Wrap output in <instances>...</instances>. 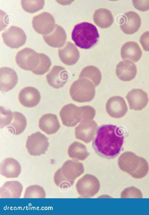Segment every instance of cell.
<instances>
[{
  "label": "cell",
  "mask_w": 149,
  "mask_h": 215,
  "mask_svg": "<svg viewBox=\"0 0 149 215\" xmlns=\"http://www.w3.org/2000/svg\"><path fill=\"white\" fill-rule=\"evenodd\" d=\"M119 127L112 125H104L98 128L92 144L96 153L109 159L117 156L121 150L124 137Z\"/></svg>",
  "instance_id": "obj_1"
},
{
  "label": "cell",
  "mask_w": 149,
  "mask_h": 215,
  "mask_svg": "<svg viewBox=\"0 0 149 215\" xmlns=\"http://www.w3.org/2000/svg\"><path fill=\"white\" fill-rule=\"evenodd\" d=\"M118 164L121 170L136 179L144 177L149 170L147 160L131 151H126L121 154L118 158Z\"/></svg>",
  "instance_id": "obj_2"
},
{
  "label": "cell",
  "mask_w": 149,
  "mask_h": 215,
  "mask_svg": "<svg viewBox=\"0 0 149 215\" xmlns=\"http://www.w3.org/2000/svg\"><path fill=\"white\" fill-rule=\"evenodd\" d=\"M84 170L83 164L77 160H68L55 173L54 183L61 189H67L73 185L77 178L83 173Z\"/></svg>",
  "instance_id": "obj_3"
},
{
  "label": "cell",
  "mask_w": 149,
  "mask_h": 215,
  "mask_svg": "<svg viewBox=\"0 0 149 215\" xmlns=\"http://www.w3.org/2000/svg\"><path fill=\"white\" fill-rule=\"evenodd\" d=\"M71 37L77 46L81 49H88L97 43L99 34L94 25L88 22H83L74 26Z\"/></svg>",
  "instance_id": "obj_4"
},
{
  "label": "cell",
  "mask_w": 149,
  "mask_h": 215,
  "mask_svg": "<svg viewBox=\"0 0 149 215\" xmlns=\"http://www.w3.org/2000/svg\"><path fill=\"white\" fill-rule=\"evenodd\" d=\"M69 92L70 96L73 101L79 103L89 102L95 96V87L89 79L79 78L72 83Z\"/></svg>",
  "instance_id": "obj_5"
},
{
  "label": "cell",
  "mask_w": 149,
  "mask_h": 215,
  "mask_svg": "<svg viewBox=\"0 0 149 215\" xmlns=\"http://www.w3.org/2000/svg\"><path fill=\"white\" fill-rule=\"evenodd\" d=\"M76 187L78 193L82 198H91L98 192L100 184L96 177L86 174L78 180Z\"/></svg>",
  "instance_id": "obj_6"
},
{
  "label": "cell",
  "mask_w": 149,
  "mask_h": 215,
  "mask_svg": "<svg viewBox=\"0 0 149 215\" xmlns=\"http://www.w3.org/2000/svg\"><path fill=\"white\" fill-rule=\"evenodd\" d=\"M16 63L23 69L32 71L38 66L40 61L39 53L29 48H25L18 51L15 58Z\"/></svg>",
  "instance_id": "obj_7"
},
{
  "label": "cell",
  "mask_w": 149,
  "mask_h": 215,
  "mask_svg": "<svg viewBox=\"0 0 149 215\" xmlns=\"http://www.w3.org/2000/svg\"><path fill=\"white\" fill-rule=\"evenodd\" d=\"M48 139L39 131L29 136L26 143V147L31 155L40 156L45 154L49 146Z\"/></svg>",
  "instance_id": "obj_8"
},
{
  "label": "cell",
  "mask_w": 149,
  "mask_h": 215,
  "mask_svg": "<svg viewBox=\"0 0 149 215\" xmlns=\"http://www.w3.org/2000/svg\"><path fill=\"white\" fill-rule=\"evenodd\" d=\"M4 43L12 49H17L26 43L27 37L24 30L15 26H11L1 34Z\"/></svg>",
  "instance_id": "obj_9"
},
{
  "label": "cell",
  "mask_w": 149,
  "mask_h": 215,
  "mask_svg": "<svg viewBox=\"0 0 149 215\" xmlns=\"http://www.w3.org/2000/svg\"><path fill=\"white\" fill-rule=\"evenodd\" d=\"M56 25L53 16L46 12L34 16L32 20V25L34 30L38 33L43 35L51 33Z\"/></svg>",
  "instance_id": "obj_10"
},
{
  "label": "cell",
  "mask_w": 149,
  "mask_h": 215,
  "mask_svg": "<svg viewBox=\"0 0 149 215\" xmlns=\"http://www.w3.org/2000/svg\"><path fill=\"white\" fill-rule=\"evenodd\" d=\"M59 115L63 124L68 127L75 126L81 122L80 106L72 103L64 106L60 111Z\"/></svg>",
  "instance_id": "obj_11"
},
{
  "label": "cell",
  "mask_w": 149,
  "mask_h": 215,
  "mask_svg": "<svg viewBox=\"0 0 149 215\" xmlns=\"http://www.w3.org/2000/svg\"><path fill=\"white\" fill-rule=\"evenodd\" d=\"M105 107L108 115L116 119L123 117L128 111L124 98L120 96H113L110 98L106 102Z\"/></svg>",
  "instance_id": "obj_12"
},
{
  "label": "cell",
  "mask_w": 149,
  "mask_h": 215,
  "mask_svg": "<svg viewBox=\"0 0 149 215\" xmlns=\"http://www.w3.org/2000/svg\"><path fill=\"white\" fill-rule=\"evenodd\" d=\"M97 128V124L93 120L82 122L75 128V137L88 143L94 139Z\"/></svg>",
  "instance_id": "obj_13"
},
{
  "label": "cell",
  "mask_w": 149,
  "mask_h": 215,
  "mask_svg": "<svg viewBox=\"0 0 149 215\" xmlns=\"http://www.w3.org/2000/svg\"><path fill=\"white\" fill-rule=\"evenodd\" d=\"M46 78L50 86L58 89L63 87L68 81L69 74L64 67L55 65L46 75Z\"/></svg>",
  "instance_id": "obj_14"
},
{
  "label": "cell",
  "mask_w": 149,
  "mask_h": 215,
  "mask_svg": "<svg viewBox=\"0 0 149 215\" xmlns=\"http://www.w3.org/2000/svg\"><path fill=\"white\" fill-rule=\"evenodd\" d=\"M130 109L140 111L148 104L149 98L147 94L142 89L134 88L130 91L125 96Z\"/></svg>",
  "instance_id": "obj_15"
},
{
  "label": "cell",
  "mask_w": 149,
  "mask_h": 215,
  "mask_svg": "<svg viewBox=\"0 0 149 215\" xmlns=\"http://www.w3.org/2000/svg\"><path fill=\"white\" fill-rule=\"evenodd\" d=\"M60 60L64 64L72 65L78 61L80 57L79 50L74 44L67 42L58 51Z\"/></svg>",
  "instance_id": "obj_16"
},
{
  "label": "cell",
  "mask_w": 149,
  "mask_h": 215,
  "mask_svg": "<svg viewBox=\"0 0 149 215\" xmlns=\"http://www.w3.org/2000/svg\"><path fill=\"white\" fill-rule=\"evenodd\" d=\"M136 67L135 63L129 60H123L117 65L116 74L122 81L128 82L134 79L137 74Z\"/></svg>",
  "instance_id": "obj_17"
},
{
  "label": "cell",
  "mask_w": 149,
  "mask_h": 215,
  "mask_svg": "<svg viewBox=\"0 0 149 215\" xmlns=\"http://www.w3.org/2000/svg\"><path fill=\"white\" fill-rule=\"evenodd\" d=\"M18 81V76L14 69L8 67L0 68V89L1 92H8L13 89Z\"/></svg>",
  "instance_id": "obj_18"
},
{
  "label": "cell",
  "mask_w": 149,
  "mask_h": 215,
  "mask_svg": "<svg viewBox=\"0 0 149 215\" xmlns=\"http://www.w3.org/2000/svg\"><path fill=\"white\" fill-rule=\"evenodd\" d=\"M20 103L24 107H32L39 103L41 96L38 90L33 87L29 86L22 89L18 95Z\"/></svg>",
  "instance_id": "obj_19"
},
{
  "label": "cell",
  "mask_w": 149,
  "mask_h": 215,
  "mask_svg": "<svg viewBox=\"0 0 149 215\" xmlns=\"http://www.w3.org/2000/svg\"><path fill=\"white\" fill-rule=\"evenodd\" d=\"M43 39L49 46L55 48L63 47L65 44L67 35L64 29L60 25L56 24L50 34L43 35Z\"/></svg>",
  "instance_id": "obj_20"
},
{
  "label": "cell",
  "mask_w": 149,
  "mask_h": 215,
  "mask_svg": "<svg viewBox=\"0 0 149 215\" xmlns=\"http://www.w3.org/2000/svg\"><path fill=\"white\" fill-rule=\"evenodd\" d=\"M21 171L19 163L13 158H6L0 164V174L7 178H16L19 176Z\"/></svg>",
  "instance_id": "obj_21"
},
{
  "label": "cell",
  "mask_w": 149,
  "mask_h": 215,
  "mask_svg": "<svg viewBox=\"0 0 149 215\" xmlns=\"http://www.w3.org/2000/svg\"><path fill=\"white\" fill-rule=\"evenodd\" d=\"M124 22L120 26L122 31L125 34L131 35L135 33L140 28L141 20L139 15L133 11L128 12L124 14Z\"/></svg>",
  "instance_id": "obj_22"
},
{
  "label": "cell",
  "mask_w": 149,
  "mask_h": 215,
  "mask_svg": "<svg viewBox=\"0 0 149 215\" xmlns=\"http://www.w3.org/2000/svg\"><path fill=\"white\" fill-rule=\"evenodd\" d=\"M38 126L48 135L56 133L60 127L57 116L52 113L46 114L42 116L39 119Z\"/></svg>",
  "instance_id": "obj_23"
},
{
  "label": "cell",
  "mask_w": 149,
  "mask_h": 215,
  "mask_svg": "<svg viewBox=\"0 0 149 215\" xmlns=\"http://www.w3.org/2000/svg\"><path fill=\"white\" fill-rule=\"evenodd\" d=\"M142 54V51L139 45L134 42H127L121 48L120 55L123 60H129L136 62L140 59Z\"/></svg>",
  "instance_id": "obj_24"
},
{
  "label": "cell",
  "mask_w": 149,
  "mask_h": 215,
  "mask_svg": "<svg viewBox=\"0 0 149 215\" xmlns=\"http://www.w3.org/2000/svg\"><path fill=\"white\" fill-rule=\"evenodd\" d=\"M23 189L22 185L19 181H7L0 188V198H19Z\"/></svg>",
  "instance_id": "obj_25"
},
{
  "label": "cell",
  "mask_w": 149,
  "mask_h": 215,
  "mask_svg": "<svg viewBox=\"0 0 149 215\" xmlns=\"http://www.w3.org/2000/svg\"><path fill=\"white\" fill-rule=\"evenodd\" d=\"M95 23L102 28L110 27L114 21V18L111 11L106 8H100L95 11L93 17Z\"/></svg>",
  "instance_id": "obj_26"
},
{
  "label": "cell",
  "mask_w": 149,
  "mask_h": 215,
  "mask_svg": "<svg viewBox=\"0 0 149 215\" xmlns=\"http://www.w3.org/2000/svg\"><path fill=\"white\" fill-rule=\"evenodd\" d=\"M68 154L72 159L81 161L85 160L89 155L86 146L77 141H75L70 145Z\"/></svg>",
  "instance_id": "obj_27"
},
{
  "label": "cell",
  "mask_w": 149,
  "mask_h": 215,
  "mask_svg": "<svg viewBox=\"0 0 149 215\" xmlns=\"http://www.w3.org/2000/svg\"><path fill=\"white\" fill-rule=\"evenodd\" d=\"M85 78L89 79L95 87L100 84L102 74L99 69L93 65H89L84 68L80 72L79 78Z\"/></svg>",
  "instance_id": "obj_28"
},
{
  "label": "cell",
  "mask_w": 149,
  "mask_h": 215,
  "mask_svg": "<svg viewBox=\"0 0 149 215\" xmlns=\"http://www.w3.org/2000/svg\"><path fill=\"white\" fill-rule=\"evenodd\" d=\"M10 128L13 130L14 134L19 135L22 133L27 125V121L25 116L18 112H13V118L10 124Z\"/></svg>",
  "instance_id": "obj_29"
},
{
  "label": "cell",
  "mask_w": 149,
  "mask_h": 215,
  "mask_svg": "<svg viewBox=\"0 0 149 215\" xmlns=\"http://www.w3.org/2000/svg\"><path fill=\"white\" fill-rule=\"evenodd\" d=\"M40 61L37 67L31 71L34 74L41 75L45 74L49 69L52 65V62L49 57L46 54L39 53Z\"/></svg>",
  "instance_id": "obj_30"
},
{
  "label": "cell",
  "mask_w": 149,
  "mask_h": 215,
  "mask_svg": "<svg viewBox=\"0 0 149 215\" xmlns=\"http://www.w3.org/2000/svg\"><path fill=\"white\" fill-rule=\"evenodd\" d=\"M21 4L23 10L30 13H33L43 9L44 0H21Z\"/></svg>",
  "instance_id": "obj_31"
},
{
  "label": "cell",
  "mask_w": 149,
  "mask_h": 215,
  "mask_svg": "<svg viewBox=\"0 0 149 215\" xmlns=\"http://www.w3.org/2000/svg\"><path fill=\"white\" fill-rule=\"evenodd\" d=\"M24 198H45L46 193L44 188L38 185H31L26 189Z\"/></svg>",
  "instance_id": "obj_32"
},
{
  "label": "cell",
  "mask_w": 149,
  "mask_h": 215,
  "mask_svg": "<svg viewBox=\"0 0 149 215\" xmlns=\"http://www.w3.org/2000/svg\"><path fill=\"white\" fill-rule=\"evenodd\" d=\"M0 127L3 128L7 125H10L13 118V112L11 110L0 107Z\"/></svg>",
  "instance_id": "obj_33"
},
{
  "label": "cell",
  "mask_w": 149,
  "mask_h": 215,
  "mask_svg": "<svg viewBox=\"0 0 149 215\" xmlns=\"http://www.w3.org/2000/svg\"><path fill=\"white\" fill-rule=\"evenodd\" d=\"M121 198H142L143 195L138 188L131 186L125 189L120 194Z\"/></svg>",
  "instance_id": "obj_34"
},
{
  "label": "cell",
  "mask_w": 149,
  "mask_h": 215,
  "mask_svg": "<svg viewBox=\"0 0 149 215\" xmlns=\"http://www.w3.org/2000/svg\"><path fill=\"white\" fill-rule=\"evenodd\" d=\"M80 107L81 111V122L93 119L95 115L96 111L93 107L87 105L80 106Z\"/></svg>",
  "instance_id": "obj_35"
},
{
  "label": "cell",
  "mask_w": 149,
  "mask_h": 215,
  "mask_svg": "<svg viewBox=\"0 0 149 215\" xmlns=\"http://www.w3.org/2000/svg\"><path fill=\"white\" fill-rule=\"evenodd\" d=\"M133 6L141 11L149 10V0H132Z\"/></svg>",
  "instance_id": "obj_36"
},
{
  "label": "cell",
  "mask_w": 149,
  "mask_h": 215,
  "mask_svg": "<svg viewBox=\"0 0 149 215\" xmlns=\"http://www.w3.org/2000/svg\"><path fill=\"white\" fill-rule=\"evenodd\" d=\"M139 42L143 50L149 51V31L145 32L141 35Z\"/></svg>",
  "instance_id": "obj_37"
}]
</instances>
